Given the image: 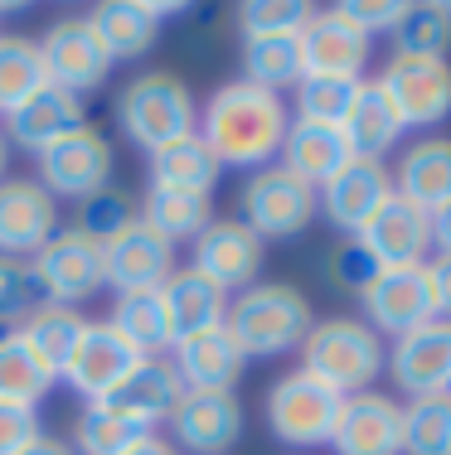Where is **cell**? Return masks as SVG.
I'll return each mask as SVG.
<instances>
[{
	"label": "cell",
	"instance_id": "1",
	"mask_svg": "<svg viewBox=\"0 0 451 455\" xmlns=\"http://www.w3.org/2000/svg\"><path fill=\"white\" fill-rule=\"evenodd\" d=\"M286 102L277 92H262L253 83H223L199 112V140L213 150L223 170H267L282 156L286 140Z\"/></svg>",
	"mask_w": 451,
	"mask_h": 455
},
{
	"label": "cell",
	"instance_id": "2",
	"mask_svg": "<svg viewBox=\"0 0 451 455\" xmlns=\"http://www.w3.org/2000/svg\"><path fill=\"white\" fill-rule=\"evenodd\" d=\"M117 132L136 150L156 156V150L199 132V102L180 73L146 68L136 78H126L122 92H117Z\"/></svg>",
	"mask_w": 451,
	"mask_h": 455
},
{
	"label": "cell",
	"instance_id": "3",
	"mask_svg": "<svg viewBox=\"0 0 451 455\" xmlns=\"http://www.w3.org/2000/svg\"><path fill=\"white\" fill-rule=\"evenodd\" d=\"M310 324H316L310 300L286 281H257V286L229 296V315H223V330L238 339L248 359H282V354L301 349Z\"/></svg>",
	"mask_w": 451,
	"mask_h": 455
},
{
	"label": "cell",
	"instance_id": "4",
	"mask_svg": "<svg viewBox=\"0 0 451 455\" xmlns=\"http://www.w3.org/2000/svg\"><path fill=\"white\" fill-rule=\"evenodd\" d=\"M383 339L364 320L335 315L310 324V334L301 339V368L310 378H320L326 387H335L340 397L369 393L374 378L383 373Z\"/></svg>",
	"mask_w": 451,
	"mask_h": 455
},
{
	"label": "cell",
	"instance_id": "5",
	"mask_svg": "<svg viewBox=\"0 0 451 455\" xmlns=\"http://www.w3.org/2000/svg\"><path fill=\"white\" fill-rule=\"evenodd\" d=\"M345 397L335 387H326L320 378H310L306 368L282 373L267 387V431L282 446H330V431L340 421Z\"/></svg>",
	"mask_w": 451,
	"mask_h": 455
},
{
	"label": "cell",
	"instance_id": "6",
	"mask_svg": "<svg viewBox=\"0 0 451 455\" xmlns=\"http://www.w3.org/2000/svg\"><path fill=\"white\" fill-rule=\"evenodd\" d=\"M320 213V199L306 180H296L292 170L267 165L257 175L243 180L238 189V223H248L257 237H296L306 233L310 219Z\"/></svg>",
	"mask_w": 451,
	"mask_h": 455
},
{
	"label": "cell",
	"instance_id": "7",
	"mask_svg": "<svg viewBox=\"0 0 451 455\" xmlns=\"http://www.w3.org/2000/svg\"><path fill=\"white\" fill-rule=\"evenodd\" d=\"M35 281H39V296L44 306H68L78 310L83 300H93L98 291L107 286V272H102V247L93 237H83L78 228H59L35 257Z\"/></svg>",
	"mask_w": 451,
	"mask_h": 455
},
{
	"label": "cell",
	"instance_id": "8",
	"mask_svg": "<svg viewBox=\"0 0 451 455\" xmlns=\"http://www.w3.org/2000/svg\"><path fill=\"white\" fill-rule=\"evenodd\" d=\"M383 97L393 102L403 132H432L451 116V63L447 59H413V53H393L383 73L374 78Z\"/></svg>",
	"mask_w": 451,
	"mask_h": 455
},
{
	"label": "cell",
	"instance_id": "9",
	"mask_svg": "<svg viewBox=\"0 0 451 455\" xmlns=\"http://www.w3.org/2000/svg\"><path fill=\"white\" fill-rule=\"evenodd\" d=\"M39 59H44L49 88H63L73 97L93 92L112 73V53L102 49L98 29L88 25V15H63L39 35Z\"/></svg>",
	"mask_w": 451,
	"mask_h": 455
},
{
	"label": "cell",
	"instance_id": "10",
	"mask_svg": "<svg viewBox=\"0 0 451 455\" xmlns=\"http://www.w3.org/2000/svg\"><path fill=\"white\" fill-rule=\"evenodd\" d=\"M39 160V184L53 194V199H73L83 204L88 194H98L112 184V170H117V156H112V140L102 132H93V126H83V132H73L68 140H59V146H49Z\"/></svg>",
	"mask_w": 451,
	"mask_h": 455
},
{
	"label": "cell",
	"instance_id": "11",
	"mask_svg": "<svg viewBox=\"0 0 451 455\" xmlns=\"http://www.w3.org/2000/svg\"><path fill=\"white\" fill-rule=\"evenodd\" d=\"M364 300V324L374 334H407L417 324L437 320V306H432V281H427V262L423 267H393V272H379L369 286L359 291Z\"/></svg>",
	"mask_w": 451,
	"mask_h": 455
},
{
	"label": "cell",
	"instance_id": "12",
	"mask_svg": "<svg viewBox=\"0 0 451 455\" xmlns=\"http://www.w3.org/2000/svg\"><path fill=\"white\" fill-rule=\"evenodd\" d=\"M189 272L209 276L219 291H248L262 272V237L238 219H213L189 243Z\"/></svg>",
	"mask_w": 451,
	"mask_h": 455
},
{
	"label": "cell",
	"instance_id": "13",
	"mask_svg": "<svg viewBox=\"0 0 451 455\" xmlns=\"http://www.w3.org/2000/svg\"><path fill=\"white\" fill-rule=\"evenodd\" d=\"M301 44V73L306 78H364V63L374 53V39L354 20H345L335 5L316 10L306 29L296 35Z\"/></svg>",
	"mask_w": 451,
	"mask_h": 455
},
{
	"label": "cell",
	"instance_id": "14",
	"mask_svg": "<svg viewBox=\"0 0 451 455\" xmlns=\"http://www.w3.org/2000/svg\"><path fill=\"white\" fill-rule=\"evenodd\" d=\"M389 359L393 383L407 397H442L451 393V320H427L393 339Z\"/></svg>",
	"mask_w": 451,
	"mask_h": 455
},
{
	"label": "cell",
	"instance_id": "15",
	"mask_svg": "<svg viewBox=\"0 0 451 455\" xmlns=\"http://www.w3.org/2000/svg\"><path fill=\"white\" fill-rule=\"evenodd\" d=\"M59 233V199L39 180H0V257H29Z\"/></svg>",
	"mask_w": 451,
	"mask_h": 455
},
{
	"label": "cell",
	"instance_id": "16",
	"mask_svg": "<svg viewBox=\"0 0 451 455\" xmlns=\"http://www.w3.org/2000/svg\"><path fill=\"white\" fill-rule=\"evenodd\" d=\"M102 272H107V286H117V296H126V291H160L175 276V243H165L150 223L136 219L126 233L102 243Z\"/></svg>",
	"mask_w": 451,
	"mask_h": 455
},
{
	"label": "cell",
	"instance_id": "17",
	"mask_svg": "<svg viewBox=\"0 0 451 455\" xmlns=\"http://www.w3.org/2000/svg\"><path fill=\"white\" fill-rule=\"evenodd\" d=\"M359 247L379 262V272H393V267H423L427 252H432V223H427L423 209H413L407 199L393 194L369 223L359 228Z\"/></svg>",
	"mask_w": 451,
	"mask_h": 455
},
{
	"label": "cell",
	"instance_id": "18",
	"mask_svg": "<svg viewBox=\"0 0 451 455\" xmlns=\"http://www.w3.org/2000/svg\"><path fill=\"white\" fill-rule=\"evenodd\" d=\"M141 359H146V354L132 349V344H126L107 320H88V324H83L78 349H73L68 368H63V378H68L73 393H83L88 403H102V397L112 393V387L122 383V378L132 373Z\"/></svg>",
	"mask_w": 451,
	"mask_h": 455
},
{
	"label": "cell",
	"instance_id": "19",
	"mask_svg": "<svg viewBox=\"0 0 451 455\" xmlns=\"http://www.w3.org/2000/svg\"><path fill=\"white\" fill-rule=\"evenodd\" d=\"M316 199H320L326 219L335 223L340 233H359V228L393 199V170L383 165V160H359L354 156L335 180L320 184Z\"/></svg>",
	"mask_w": 451,
	"mask_h": 455
},
{
	"label": "cell",
	"instance_id": "20",
	"mask_svg": "<svg viewBox=\"0 0 451 455\" xmlns=\"http://www.w3.org/2000/svg\"><path fill=\"white\" fill-rule=\"evenodd\" d=\"M170 436L175 451L195 455H223L243 436V403L233 393H185L170 411Z\"/></svg>",
	"mask_w": 451,
	"mask_h": 455
},
{
	"label": "cell",
	"instance_id": "21",
	"mask_svg": "<svg viewBox=\"0 0 451 455\" xmlns=\"http://www.w3.org/2000/svg\"><path fill=\"white\" fill-rule=\"evenodd\" d=\"M335 455H403V407L383 393H354L330 431Z\"/></svg>",
	"mask_w": 451,
	"mask_h": 455
},
{
	"label": "cell",
	"instance_id": "22",
	"mask_svg": "<svg viewBox=\"0 0 451 455\" xmlns=\"http://www.w3.org/2000/svg\"><path fill=\"white\" fill-rule=\"evenodd\" d=\"M88 126V107H83V97L63 92V88H39L29 97L25 107H15V112L5 116V140L20 150H29V156H44L49 146H59V140H68L73 132H83Z\"/></svg>",
	"mask_w": 451,
	"mask_h": 455
},
{
	"label": "cell",
	"instance_id": "23",
	"mask_svg": "<svg viewBox=\"0 0 451 455\" xmlns=\"http://www.w3.org/2000/svg\"><path fill=\"white\" fill-rule=\"evenodd\" d=\"M180 397H185V383H180L175 363H170V354H165V359H141L98 407L117 411V417L136 421V427H146V431H156V421H170V411L180 407Z\"/></svg>",
	"mask_w": 451,
	"mask_h": 455
},
{
	"label": "cell",
	"instance_id": "24",
	"mask_svg": "<svg viewBox=\"0 0 451 455\" xmlns=\"http://www.w3.org/2000/svg\"><path fill=\"white\" fill-rule=\"evenodd\" d=\"M170 363H175L185 393H233V383H238L243 368H248V354L238 349V339H233L223 324H213V330H204V334L180 339L175 349H170Z\"/></svg>",
	"mask_w": 451,
	"mask_h": 455
},
{
	"label": "cell",
	"instance_id": "25",
	"mask_svg": "<svg viewBox=\"0 0 451 455\" xmlns=\"http://www.w3.org/2000/svg\"><path fill=\"white\" fill-rule=\"evenodd\" d=\"M160 15H165V5H150V0H102V5L88 10V25L98 29L112 63H132L156 49Z\"/></svg>",
	"mask_w": 451,
	"mask_h": 455
},
{
	"label": "cell",
	"instance_id": "26",
	"mask_svg": "<svg viewBox=\"0 0 451 455\" xmlns=\"http://www.w3.org/2000/svg\"><path fill=\"white\" fill-rule=\"evenodd\" d=\"M393 194L423 213L451 204V136H423L417 146H407L393 165Z\"/></svg>",
	"mask_w": 451,
	"mask_h": 455
},
{
	"label": "cell",
	"instance_id": "27",
	"mask_svg": "<svg viewBox=\"0 0 451 455\" xmlns=\"http://www.w3.org/2000/svg\"><path fill=\"white\" fill-rule=\"evenodd\" d=\"M354 160L350 140L340 126H320V122H292L282 140V170H292L296 180H306L310 189L330 184Z\"/></svg>",
	"mask_w": 451,
	"mask_h": 455
},
{
	"label": "cell",
	"instance_id": "28",
	"mask_svg": "<svg viewBox=\"0 0 451 455\" xmlns=\"http://www.w3.org/2000/svg\"><path fill=\"white\" fill-rule=\"evenodd\" d=\"M160 300H165L175 344L189 339V334L213 330V324H223V315H229V291H219L209 276L189 272V267H175V276L160 286Z\"/></svg>",
	"mask_w": 451,
	"mask_h": 455
},
{
	"label": "cell",
	"instance_id": "29",
	"mask_svg": "<svg viewBox=\"0 0 451 455\" xmlns=\"http://www.w3.org/2000/svg\"><path fill=\"white\" fill-rule=\"evenodd\" d=\"M340 132H345L350 150L359 160H383L393 146H399L403 122H399V112H393V102L383 97L379 83L364 78V88H359V97H354V107H350V116H345Z\"/></svg>",
	"mask_w": 451,
	"mask_h": 455
},
{
	"label": "cell",
	"instance_id": "30",
	"mask_svg": "<svg viewBox=\"0 0 451 455\" xmlns=\"http://www.w3.org/2000/svg\"><path fill=\"white\" fill-rule=\"evenodd\" d=\"M107 324H112L132 349H141L146 359H165V354L175 349V334H170V315H165L160 291H126V296H117Z\"/></svg>",
	"mask_w": 451,
	"mask_h": 455
},
{
	"label": "cell",
	"instance_id": "31",
	"mask_svg": "<svg viewBox=\"0 0 451 455\" xmlns=\"http://www.w3.org/2000/svg\"><path fill=\"white\" fill-rule=\"evenodd\" d=\"M83 324L88 320H83L78 310H68V306H39L15 334L25 339V349L39 359V368L59 383L63 368H68V359H73V349H78V339H83Z\"/></svg>",
	"mask_w": 451,
	"mask_h": 455
},
{
	"label": "cell",
	"instance_id": "32",
	"mask_svg": "<svg viewBox=\"0 0 451 455\" xmlns=\"http://www.w3.org/2000/svg\"><path fill=\"white\" fill-rule=\"evenodd\" d=\"M141 223H150L165 243H195L204 228L213 223V194L160 189V184H150L146 199H141Z\"/></svg>",
	"mask_w": 451,
	"mask_h": 455
},
{
	"label": "cell",
	"instance_id": "33",
	"mask_svg": "<svg viewBox=\"0 0 451 455\" xmlns=\"http://www.w3.org/2000/svg\"><path fill=\"white\" fill-rule=\"evenodd\" d=\"M219 175H223V165L213 160V150L199 140V132L150 156V184H160V189L213 194V184H219Z\"/></svg>",
	"mask_w": 451,
	"mask_h": 455
},
{
	"label": "cell",
	"instance_id": "34",
	"mask_svg": "<svg viewBox=\"0 0 451 455\" xmlns=\"http://www.w3.org/2000/svg\"><path fill=\"white\" fill-rule=\"evenodd\" d=\"M306 78L301 73V44L296 35H267V39H243V83L282 97L286 88Z\"/></svg>",
	"mask_w": 451,
	"mask_h": 455
},
{
	"label": "cell",
	"instance_id": "35",
	"mask_svg": "<svg viewBox=\"0 0 451 455\" xmlns=\"http://www.w3.org/2000/svg\"><path fill=\"white\" fill-rule=\"evenodd\" d=\"M39 88H49L44 59H39V39L29 35H0V112L25 107Z\"/></svg>",
	"mask_w": 451,
	"mask_h": 455
},
{
	"label": "cell",
	"instance_id": "36",
	"mask_svg": "<svg viewBox=\"0 0 451 455\" xmlns=\"http://www.w3.org/2000/svg\"><path fill=\"white\" fill-rule=\"evenodd\" d=\"M393 53H413V59H442L451 49V5L437 0H417L403 10V20L389 29Z\"/></svg>",
	"mask_w": 451,
	"mask_h": 455
},
{
	"label": "cell",
	"instance_id": "37",
	"mask_svg": "<svg viewBox=\"0 0 451 455\" xmlns=\"http://www.w3.org/2000/svg\"><path fill=\"white\" fill-rule=\"evenodd\" d=\"M53 387V378L39 368V359L25 349L15 330L0 334V403H15V407H39L44 393Z\"/></svg>",
	"mask_w": 451,
	"mask_h": 455
},
{
	"label": "cell",
	"instance_id": "38",
	"mask_svg": "<svg viewBox=\"0 0 451 455\" xmlns=\"http://www.w3.org/2000/svg\"><path fill=\"white\" fill-rule=\"evenodd\" d=\"M403 455H451V393L403 407Z\"/></svg>",
	"mask_w": 451,
	"mask_h": 455
},
{
	"label": "cell",
	"instance_id": "39",
	"mask_svg": "<svg viewBox=\"0 0 451 455\" xmlns=\"http://www.w3.org/2000/svg\"><path fill=\"white\" fill-rule=\"evenodd\" d=\"M141 436H150L146 427H136V421L117 417V411H107L98 403H88V411H83L78 427H73L68 446L78 451V455H126Z\"/></svg>",
	"mask_w": 451,
	"mask_h": 455
},
{
	"label": "cell",
	"instance_id": "40",
	"mask_svg": "<svg viewBox=\"0 0 451 455\" xmlns=\"http://www.w3.org/2000/svg\"><path fill=\"white\" fill-rule=\"evenodd\" d=\"M364 78H301L296 83V122H320V126H345L354 97Z\"/></svg>",
	"mask_w": 451,
	"mask_h": 455
},
{
	"label": "cell",
	"instance_id": "41",
	"mask_svg": "<svg viewBox=\"0 0 451 455\" xmlns=\"http://www.w3.org/2000/svg\"><path fill=\"white\" fill-rule=\"evenodd\" d=\"M136 219H141V199H132L126 189H117V184H107V189L88 194V199L78 204V233L93 237V243H112L117 233H126Z\"/></svg>",
	"mask_w": 451,
	"mask_h": 455
},
{
	"label": "cell",
	"instance_id": "42",
	"mask_svg": "<svg viewBox=\"0 0 451 455\" xmlns=\"http://www.w3.org/2000/svg\"><path fill=\"white\" fill-rule=\"evenodd\" d=\"M39 306H44V296H39L35 267L20 257H0V334L20 330Z\"/></svg>",
	"mask_w": 451,
	"mask_h": 455
},
{
	"label": "cell",
	"instance_id": "43",
	"mask_svg": "<svg viewBox=\"0 0 451 455\" xmlns=\"http://www.w3.org/2000/svg\"><path fill=\"white\" fill-rule=\"evenodd\" d=\"M316 5L306 0H248L238 5V29L243 39H267V35H301Z\"/></svg>",
	"mask_w": 451,
	"mask_h": 455
},
{
	"label": "cell",
	"instance_id": "44",
	"mask_svg": "<svg viewBox=\"0 0 451 455\" xmlns=\"http://www.w3.org/2000/svg\"><path fill=\"white\" fill-rule=\"evenodd\" d=\"M326 272H330V281H335L340 291H364L374 276H379V262L359 247V237H350V243H340L335 252H330Z\"/></svg>",
	"mask_w": 451,
	"mask_h": 455
},
{
	"label": "cell",
	"instance_id": "45",
	"mask_svg": "<svg viewBox=\"0 0 451 455\" xmlns=\"http://www.w3.org/2000/svg\"><path fill=\"white\" fill-rule=\"evenodd\" d=\"M340 15L354 20V25L364 29V35H379V29H393L403 20V10H407V0H340Z\"/></svg>",
	"mask_w": 451,
	"mask_h": 455
},
{
	"label": "cell",
	"instance_id": "46",
	"mask_svg": "<svg viewBox=\"0 0 451 455\" xmlns=\"http://www.w3.org/2000/svg\"><path fill=\"white\" fill-rule=\"evenodd\" d=\"M39 407H15V403H0V455H20L29 441L39 436Z\"/></svg>",
	"mask_w": 451,
	"mask_h": 455
},
{
	"label": "cell",
	"instance_id": "47",
	"mask_svg": "<svg viewBox=\"0 0 451 455\" xmlns=\"http://www.w3.org/2000/svg\"><path fill=\"white\" fill-rule=\"evenodd\" d=\"M427 281H432V306H437V320H451V252L427 257Z\"/></svg>",
	"mask_w": 451,
	"mask_h": 455
},
{
	"label": "cell",
	"instance_id": "48",
	"mask_svg": "<svg viewBox=\"0 0 451 455\" xmlns=\"http://www.w3.org/2000/svg\"><path fill=\"white\" fill-rule=\"evenodd\" d=\"M20 455H78V451H73L68 441H59V436H49V431H39V436L29 441V446L20 451Z\"/></svg>",
	"mask_w": 451,
	"mask_h": 455
},
{
	"label": "cell",
	"instance_id": "49",
	"mask_svg": "<svg viewBox=\"0 0 451 455\" xmlns=\"http://www.w3.org/2000/svg\"><path fill=\"white\" fill-rule=\"evenodd\" d=\"M427 223H432V247L451 252V204H442L437 213H427Z\"/></svg>",
	"mask_w": 451,
	"mask_h": 455
},
{
	"label": "cell",
	"instance_id": "50",
	"mask_svg": "<svg viewBox=\"0 0 451 455\" xmlns=\"http://www.w3.org/2000/svg\"><path fill=\"white\" fill-rule=\"evenodd\" d=\"M126 455H180V451L170 446V441L160 436V431H150V436H141V441H136V446L126 451Z\"/></svg>",
	"mask_w": 451,
	"mask_h": 455
},
{
	"label": "cell",
	"instance_id": "51",
	"mask_svg": "<svg viewBox=\"0 0 451 455\" xmlns=\"http://www.w3.org/2000/svg\"><path fill=\"white\" fill-rule=\"evenodd\" d=\"M5 170H10V140H5V132H0V180H5Z\"/></svg>",
	"mask_w": 451,
	"mask_h": 455
}]
</instances>
